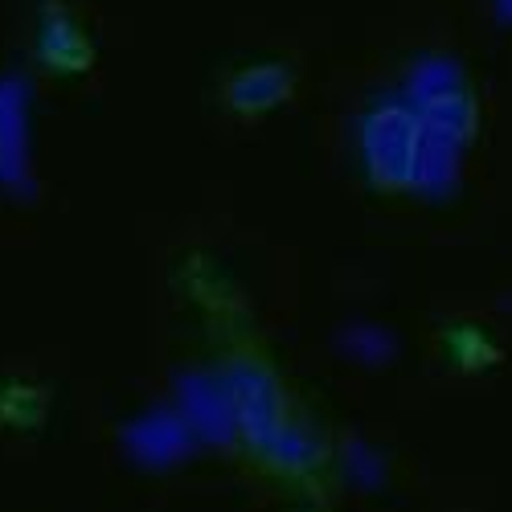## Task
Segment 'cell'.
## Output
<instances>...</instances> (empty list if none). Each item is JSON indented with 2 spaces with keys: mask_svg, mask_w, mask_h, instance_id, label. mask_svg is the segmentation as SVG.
<instances>
[{
  "mask_svg": "<svg viewBox=\"0 0 512 512\" xmlns=\"http://www.w3.org/2000/svg\"><path fill=\"white\" fill-rule=\"evenodd\" d=\"M295 87V66L283 58H259L226 78V103L238 115H267L271 107L287 103Z\"/></svg>",
  "mask_w": 512,
  "mask_h": 512,
  "instance_id": "cell-1",
  "label": "cell"
}]
</instances>
